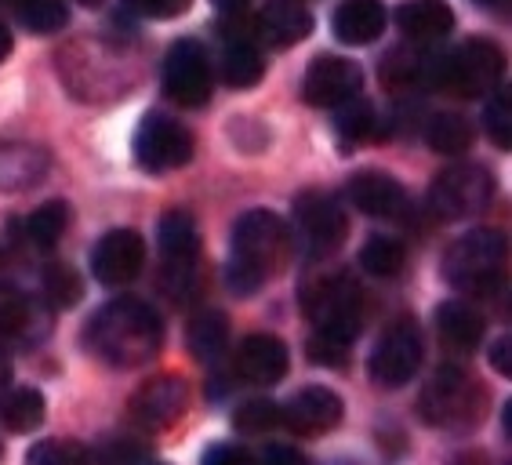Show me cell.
Here are the masks:
<instances>
[{
    "instance_id": "cell-1",
    "label": "cell",
    "mask_w": 512,
    "mask_h": 465,
    "mask_svg": "<svg viewBox=\"0 0 512 465\" xmlns=\"http://www.w3.org/2000/svg\"><path fill=\"white\" fill-rule=\"evenodd\" d=\"M84 346L95 360L131 371L157 357L164 346V320L142 298H117L102 306L84 327Z\"/></svg>"
},
{
    "instance_id": "cell-2",
    "label": "cell",
    "mask_w": 512,
    "mask_h": 465,
    "mask_svg": "<svg viewBox=\"0 0 512 465\" xmlns=\"http://www.w3.org/2000/svg\"><path fill=\"white\" fill-rule=\"evenodd\" d=\"M291 258V229L276 211L251 208L233 226V251L226 262V287L233 295L251 298L273 280Z\"/></svg>"
},
{
    "instance_id": "cell-3",
    "label": "cell",
    "mask_w": 512,
    "mask_h": 465,
    "mask_svg": "<svg viewBox=\"0 0 512 465\" xmlns=\"http://www.w3.org/2000/svg\"><path fill=\"white\" fill-rule=\"evenodd\" d=\"M59 73L69 95L88 102L117 99L131 88V73L124 51L102 40H73L59 51Z\"/></svg>"
},
{
    "instance_id": "cell-4",
    "label": "cell",
    "mask_w": 512,
    "mask_h": 465,
    "mask_svg": "<svg viewBox=\"0 0 512 465\" xmlns=\"http://www.w3.org/2000/svg\"><path fill=\"white\" fill-rule=\"evenodd\" d=\"M302 309L313 320L316 335L353 342L364 331V291L345 269H327L302 284Z\"/></svg>"
},
{
    "instance_id": "cell-5",
    "label": "cell",
    "mask_w": 512,
    "mask_h": 465,
    "mask_svg": "<svg viewBox=\"0 0 512 465\" xmlns=\"http://www.w3.org/2000/svg\"><path fill=\"white\" fill-rule=\"evenodd\" d=\"M505 255L509 244L498 229H473L444 251V277L465 295H494L502 284Z\"/></svg>"
},
{
    "instance_id": "cell-6",
    "label": "cell",
    "mask_w": 512,
    "mask_h": 465,
    "mask_svg": "<svg viewBox=\"0 0 512 465\" xmlns=\"http://www.w3.org/2000/svg\"><path fill=\"white\" fill-rule=\"evenodd\" d=\"M418 415L436 429H473L483 418V389L465 367L444 364L418 393Z\"/></svg>"
},
{
    "instance_id": "cell-7",
    "label": "cell",
    "mask_w": 512,
    "mask_h": 465,
    "mask_svg": "<svg viewBox=\"0 0 512 465\" xmlns=\"http://www.w3.org/2000/svg\"><path fill=\"white\" fill-rule=\"evenodd\" d=\"M502 70V48L494 40L473 37L465 40L462 48L436 55L433 88L451 91L458 99H480V95H491V91L502 88Z\"/></svg>"
},
{
    "instance_id": "cell-8",
    "label": "cell",
    "mask_w": 512,
    "mask_h": 465,
    "mask_svg": "<svg viewBox=\"0 0 512 465\" xmlns=\"http://www.w3.org/2000/svg\"><path fill=\"white\" fill-rule=\"evenodd\" d=\"M160 84L175 106L200 109L215 91V66L200 40H175L160 66Z\"/></svg>"
},
{
    "instance_id": "cell-9",
    "label": "cell",
    "mask_w": 512,
    "mask_h": 465,
    "mask_svg": "<svg viewBox=\"0 0 512 465\" xmlns=\"http://www.w3.org/2000/svg\"><path fill=\"white\" fill-rule=\"evenodd\" d=\"M131 149H135V160L142 171L168 175V171L186 168L189 160H193V135L175 117H164L157 109H149L146 117L138 120Z\"/></svg>"
},
{
    "instance_id": "cell-10",
    "label": "cell",
    "mask_w": 512,
    "mask_h": 465,
    "mask_svg": "<svg viewBox=\"0 0 512 465\" xmlns=\"http://www.w3.org/2000/svg\"><path fill=\"white\" fill-rule=\"evenodd\" d=\"M422 360H425L422 327L414 324L411 317H400L385 327L382 338H378L375 353H371V378L382 389H400L418 375Z\"/></svg>"
},
{
    "instance_id": "cell-11",
    "label": "cell",
    "mask_w": 512,
    "mask_h": 465,
    "mask_svg": "<svg viewBox=\"0 0 512 465\" xmlns=\"http://www.w3.org/2000/svg\"><path fill=\"white\" fill-rule=\"evenodd\" d=\"M494 200V179L491 171L480 164H454L440 171L429 189V208L440 218H469L480 215Z\"/></svg>"
},
{
    "instance_id": "cell-12",
    "label": "cell",
    "mask_w": 512,
    "mask_h": 465,
    "mask_svg": "<svg viewBox=\"0 0 512 465\" xmlns=\"http://www.w3.org/2000/svg\"><path fill=\"white\" fill-rule=\"evenodd\" d=\"M295 229L302 244L309 248L313 258H324L331 251L342 248L345 233H349V218H345L342 204L324 189H306L295 200Z\"/></svg>"
},
{
    "instance_id": "cell-13",
    "label": "cell",
    "mask_w": 512,
    "mask_h": 465,
    "mask_svg": "<svg viewBox=\"0 0 512 465\" xmlns=\"http://www.w3.org/2000/svg\"><path fill=\"white\" fill-rule=\"evenodd\" d=\"M360 91H364V70L353 59L338 55H320L302 77V102L316 109H338L360 99Z\"/></svg>"
},
{
    "instance_id": "cell-14",
    "label": "cell",
    "mask_w": 512,
    "mask_h": 465,
    "mask_svg": "<svg viewBox=\"0 0 512 465\" xmlns=\"http://www.w3.org/2000/svg\"><path fill=\"white\" fill-rule=\"evenodd\" d=\"M128 407H131V418H135L142 429H153V433H157V429H168L186 415L189 382L182 375L149 378V382H142V386L135 389Z\"/></svg>"
},
{
    "instance_id": "cell-15",
    "label": "cell",
    "mask_w": 512,
    "mask_h": 465,
    "mask_svg": "<svg viewBox=\"0 0 512 465\" xmlns=\"http://www.w3.org/2000/svg\"><path fill=\"white\" fill-rule=\"evenodd\" d=\"M146 266V244L135 229H109L91 248V273L106 287H124Z\"/></svg>"
},
{
    "instance_id": "cell-16",
    "label": "cell",
    "mask_w": 512,
    "mask_h": 465,
    "mask_svg": "<svg viewBox=\"0 0 512 465\" xmlns=\"http://www.w3.org/2000/svg\"><path fill=\"white\" fill-rule=\"evenodd\" d=\"M51 331V306L44 298L0 287V338L8 346L33 349Z\"/></svg>"
},
{
    "instance_id": "cell-17",
    "label": "cell",
    "mask_w": 512,
    "mask_h": 465,
    "mask_svg": "<svg viewBox=\"0 0 512 465\" xmlns=\"http://www.w3.org/2000/svg\"><path fill=\"white\" fill-rule=\"evenodd\" d=\"M280 411H284V426L298 436H324L342 426V418H345L342 396L327 386L298 389L287 404H280Z\"/></svg>"
},
{
    "instance_id": "cell-18",
    "label": "cell",
    "mask_w": 512,
    "mask_h": 465,
    "mask_svg": "<svg viewBox=\"0 0 512 465\" xmlns=\"http://www.w3.org/2000/svg\"><path fill=\"white\" fill-rule=\"evenodd\" d=\"M349 200L371 218H407L411 215V197L407 189L385 175V171H360L349 179Z\"/></svg>"
},
{
    "instance_id": "cell-19",
    "label": "cell",
    "mask_w": 512,
    "mask_h": 465,
    "mask_svg": "<svg viewBox=\"0 0 512 465\" xmlns=\"http://www.w3.org/2000/svg\"><path fill=\"white\" fill-rule=\"evenodd\" d=\"M51 153L37 142H0V193H30L48 179Z\"/></svg>"
},
{
    "instance_id": "cell-20",
    "label": "cell",
    "mask_w": 512,
    "mask_h": 465,
    "mask_svg": "<svg viewBox=\"0 0 512 465\" xmlns=\"http://www.w3.org/2000/svg\"><path fill=\"white\" fill-rule=\"evenodd\" d=\"M255 30L269 48H295L313 33V11L298 0H269L266 8L258 11Z\"/></svg>"
},
{
    "instance_id": "cell-21",
    "label": "cell",
    "mask_w": 512,
    "mask_h": 465,
    "mask_svg": "<svg viewBox=\"0 0 512 465\" xmlns=\"http://www.w3.org/2000/svg\"><path fill=\"white\" fill-rule=\"evenodd\" d=\"M287 367H291V353L276 335H251L237 349V375L244 382H255V386L284 382Z\"/></svg>"
},
{
    "instance_id": "cell-22",
    "label": "cell",
    "mask_w": 512,
    "mask_h": 465,
    "mask_svg": "<svg viewBox=\"0 0 512 465\" xmlns=\"http://www.w3.org/2000/svg\"><path fill=\"white\" fill-rule=\"evenodd\" d=\"M389 26V8L382 0H342L331 15V30L349 48H364L375 44Z\"/></svg>"
},
{
    "instance_id": "cell-23",
    "label": "cell",
    "mask_w": 512,
    "mask_h": 465,
    "mask_svg": "<svg viewBox=\"0 0 512 465\" xmlns=\"http://www.w3.org/2000/svg\"><path fill=\"white\" fill-rule=\"evenodd\" d=\"M396 26L414 44H436V40L451 37L454 11L447 0H404L396 8Z\"/></svg>"
},
{
    "instance_id": "cell-24",
    "label": "cell",
    "mask_w": 512,
    "mask_h": 465,
    "mask_svg": "<svg viewBox=\"0 0 512 465\" xmlns=\"http://www.w3.org/2000/svg\"><path fill=\"white\" fill-rule=\"evenodd\" d=\"M436 73V55H425L422 44L414 48H393L382 59V84L389 91H411V88H433Z\"/></svg>"
},
{
    "instance_id": "cell-25",
    "label": "cell",
    "mask_w": 512,
    "mask_h": 465,
    "mask_svg": "<svg viewBox=\"0 0 512 465\" xmlns=\"http://www.w3.org/2000/svg\"><path fill=\"white\" fill-rule=\"evenodd\" d=\"M157 244L160 255L168 258V266H186V262H197L200 255V233H197V218L182 208H171L160 215L157 222Z\"/></svg>"
},
{
    "instance_id": "cell-26",
    "label": "cell",
    "mask_w": 512,
    "mask_h": 465,
    "mask_svg": "<svg viewBox=\"0 0 512 465\" xmlns=\"http://www.w3.org/2000/svg\"><path fill=\"white\" fill-rule=\"evenodd\" d=\"M436 331H440V342L454 353H473L483 342V317L476 313L469 302H444L436 309Z\"/></svg>"
},
{
    "instance_id": "cell-27",
    "label": "cell",
    "mask_w": 512,
    "mask_h": 465,
    "mask_svg": "<svg viewBox=\"0 0 512 465\" xmlns=\"http://www.w3.org/2000/svg\"><path fill=\"white\" fill-rule=\"evenodd\" d=\"M186 346L193 353V360H200V364H215V360L226 357V346H229L226 313H218V309L197 313L186 327Z\"/></svg>"
},
{
    "instance_id": "cell-28",
    "label": "cell",
    "mask_w": 512,
    "mask_h": 465,
    "mask_svg": "<svg viewBox=\"0 0 512 465\" xmlns=\"http://www.w3.org/2000/svg\"><path fill=\"white\" fill-rule=\"evenodd\" d=\"M218 73H222V80H226L233 91H247V88H255L258 80L266 77V59H262V51H258L251 40L237 37V40H229L226 48H222Z\"/></svg>"
},
{
    "instance_id": "cell-29",
    "label": "cell",
    "mask_w": 512,
    "mask_h": 465,
    "mask_svg": "<svg viewBox=\"0 0 512 465\" xmlns=\"http://www.w3.org/2000/svg\"><path fill=\"white\" fill-rule=\"evenodd\" d=\"M44 415H48V404H44V396L30 386H19L4 393L0 400V418H4V426L11 433H37L44 426Z\"/></svg>"
},
{
    "instance_id": "cell-30",
    "label": "cell",
    "mask_w": 512,
    "mask_h": 465,
    "mask_svg": "<svg viewBox=\"0 0 512 465\" xmlns=\"http://www.w3.org/2000/svg\"><path fill=\"white\" fill-rule=\"evenodd\" d=\"M356 258H360V269H364V273H371V277H378V280H389L404 273L407 248H404V240L375 233V237L364 240V248H360Z\"/></svg>"
},
{
    "instance_id": "cell-31",
    "label": "cell",
    "mask_w": 512,
    "mask_h": 465,
    "mask_svg": "<svg viewBox=\"0 0 512 465\" xmlns=\"http://www.w3.org/2000/svg\"><path fill=\"white\" fill-rule=\"evenodd\" d=\"M335 131L345 149H356V146H364V142H371L378 135L375 106H371L367 99H353V102H345V106H338Z\"/></svg>"
},
{
    "instance_id": "cell-32",
    "label": "cell",
    "mask_w": 512,
    "mask_h": 465,
    "mask_svg": "<svg viewBox=\"0 0 512 465\" xmlns=\"http://www.w3.org/2000/svg\"><path fill=\"white\" fill-rule=\"evenodd\" d=\"M80 295H84V287H80L77 269L59 262V258H55V262H44V269H40V298H44L51 309L77 306Z\"/></svg>"
},
{
    "instance_id": "cell-33",
    "label": "cell",
    "mask_w": 512,
    "mask_h": 465,
    "mask_svg": "<svg viewBox=\"0 0 512 465\" xmlns=\"http://www.w3.org/2000/svg\"><path fill=\"white\" fill-rule=\"evenodd\" d=\"M425 139L436 153H444V157H462L465 149L473 146V124L462 117V113H436L429 120V131H425Z\"/></svg>"
},
{
    "instance_id": "cell-34",
    "label": "cell",
    "mask_w": 512,
    "mask_h": 465,
    "mask_svg": "<svg viewBox=\"0 0 512 465\" xmlns=\"http://www.w3.org/2000/svg\"><path fill=\"white\" fill-rule=\"evenodd\" d=\"M69 229V204L66 200H48L26 218V240L37 244L40 251H51Z\"/></svg>"
},
{
    "instance_id": "cell-35",
    "label": "cell",
    "mask_w": 512,
    "mask_h": 465,
    "mask_svg": "<svg viewBox=\"0 0 512 465\" xmlns=\"http://www.w3.org/2000/svg\"><path fill=\"white\" fill-rule=\"evenodd\" d=\"M26 465H102L99 451L77 440H40L30 447Z\"/></svg>"
},
{
    "instance_id": "cell-36",
    "label": "cell",
    "mask_w": 512,
    "mask_h": 465,
    "mask_svg": "<svg viewBox=\"0 0 512 465\" xmlns=\"http://www.w3.org/2000/svg\"><path fill=\"white\" fill-rule=\"evenodd\" d=\"M284 426V411L273 400H247L233 411V429L240 436H269Z\"/></svg>"
},
{
    "instance_id": "cell-37",
    "label": "cell",
    "mask_w": 512,
    "mask_h": 465,
    "mask_svg": "<svg viewBox=\"0 0 512 465\" xmlns=\"http://www.w3.org/2000/svg\"><path fill=\"white\" fill-rule=\"evenodd\" d=\"M15 11L26 22V30L33 33H59L69 22V11L62 0H19Z\"/></svg>"
},
{
    "instance_id": "cell-38",
    "label": "cell",
    "mask_w": 512,
    "mask_h": 465,
    "mask_svg": "<svg viewBox=\"0 0 512 465\" xmlns=\"http://www.w3.org/2000/svg\"><path fill=\"white\" fill-rule=\"evenodd\" d=\"M483 128L491 135L498 149L512 146V117H509V95L505 91H491V102L483 109Z\"/></svg>"
},
{
    "instance_id": "cell-39",
    "label": "cell",
    "mask_w": 512,
    "mask_h": 465,
    "mask_svg": "<svg viewBox=\"0 0 512 465\" xmlns=\"http://www.w3.org/2000/svg\"><path fill=\"white\" fill-rule=\"evenodd\" d=\"M124 4L142 19H178V15H186L193 0H124Z\"/></svg>"
},
{
    "instance_id": "cell-40",
    "label": "cell",
    "mask_w": 512,
    "mask_h": 465,
    "mask_svg": "<svg viewBox=\"0 0 512 465\" xmlns=\"http://www.w3.org/2000/svg\"><path fill=\"white\" fill-rule=\"evenodd\" d=\"M309 357L324 367H345L349 364V342H338V338H327V335H313V342H309Z\"/></svg>"
},
{
    "instance_id": "cell-41",
    "label": "cell",
    "mask_w": 512,
    "mask_h": 465,
    "mask_svg": "<svg viewBox=\"0 0 512 465\" xmlns=\"http://www.w3.org/2000/svg\"><path fill=\"white\" fill-rule=\"evenodd\" d=\"M200 465H258V458L251 451H244L240 444H215L207 447V455Z\"/></svg>"
},
{
    "instance_id": "cell-42",
    "label": "cell",
    "mask_w": 512,
    "mask_h": 465,
    "mask_svg": "<svg viewBox=\"0 0 512 465\" xmlns=\"http://www.w3.org/2000/svg\"><path fill=\"white\" fill-rule=\"evenodd\" d=\"M258 465H309V462H306L302 451H295V447L273 444V447H266V455H262V462Z\"/></svg>"
},
{
    "instance_id": "cell-43",
    "label": "cell",
    "mask_w": 512,
    "mask_h": 465,
    "mask_svg": "<svg viewBox=\"0 0 512 465\" xmlns=\"http://www.w3.org/2000/svg\"><path fill=\"white\" fill-rule=\"evenodd\" d=\"M491 364H494V371H498V375H505V378L512 375V342H509V338H498V342H494Z\"/></svg>"
},
{
    "instance_id": "cell-44",
    "label": "cell",
    "mask_w": 512,
    "mask_h": 465,
    "mask_svg": "<svg viewBox=\"0 0 512 465\" xmlns=\"http://www.w3.org/2000/svg\"><path fill=\"white\" fill-rule=\"evenodd\" d=\"M451 465H491V462H487L483 451H458V455L451 458Z\"/></svg>"
},
{
    "instance_id": "cell-45",
    "label": "cell",
    "mask_w": 512,
    "mask_h": 465,
    "mask_svg": "<svg viewBox=\"0 0 512 465\" xmlns=\"http://www.w3.org/2000/svg\"><path fill=\"white\" fill-rule=\"evenodd\" d=\"M8 55H11V30L0 22V62L8 59Z\"/></svg>"
},
{
    "instance_id": "cell-46",
    "label": "cell",
    "mask_w": 512,
    "mask_h": 465,
    "mask_svg": "<svg viewBox=\"0 0 512 465\" xmlns=\"http://www.w3.org/2000/svg\"><path fill=\"white\" fill-rule=\"evenodd\" d=\"M211 4H215L218 11H229V15H233V11H240L247 4V0H211Z\"/></svg>"
},
{
    "instance_id": "cell-47",
    "label": "cell",
    "mask_w": 512,
    "mask_h": 465,
    "mask_svg": "<svg viewBox=\"0 0 512 465\" xmlns=\"http://www.w3.org/2000/svg\"><path fill=\"white\" fill-rule=\"evenodd\" d=\"M8 382V357H4V349H0V389Z\"/></svg>"
},
{
    "instance_id": "cell-48",
    "label": "cell",
    "mask_w": 512,
    "mask_h": 465,
    "mask_svg": "<svg viewBox=\"0 0 512 465\" xmlns=\"http://www.w3.org/2000/svg\"><path fill=\"white\" fill-rule=\"evenodd\" d=\"M80 8H88V11H95V8H102V4H106V0H77Z\"/></svg>"
},
{
    "instance_id": "cell-49",
    "label": "cell",
    "mask_w": 512,
    "mask_h": 465,
    "mask_svg": "<svg viewBox=\"0 0 512 465\" xmlns=\"http://www.w3.org/2000/svg\"><path fill=\"white\" fill-rule=\"evenodd\" d=\"M4 273H8V255L0 251V280H4Z\"/></svg>"
},
{
    "instance_id": "cell-50",
    "label": "cell",
    "mask_w": 512,
    "mask_h": 465,
    "mask_svg": "<svg viewBox=\"0 0 512 465\" xmlns=\"http://www.w3.org/2000/svg\"><path fill=\"white\" fill-rule=\"evenodd\" d=\"M476 4H483V8H494V4H502V0H476Z\"/></svg>"
},
{
    "instance_id": "cell-51",
    "label": "cell",
    "mask_w": 512,
    "mask_h": 465,
    "mask_svg": "<svg viewBox=\"0 0 512 465\" xmlns=\"http://www.w3.org/2000/svg\"><path fill=\"white\" fill-rule=\"evenodd\" d=\"M8 4H11V8H15V4H19V0H8Z\"/></svg>"
}]
</instances>
